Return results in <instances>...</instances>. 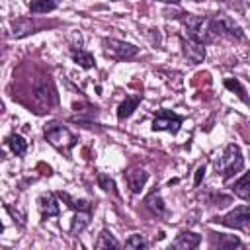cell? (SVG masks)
<instances>
[{"instance_id":"27","label":"cell","mask_w":250,"mask_h":250,"mask_svg":"<svg viewBox=\"0 0 250 250\" xmlns=\"http://www.w3.org/2000/svg\"><path fill=\"white\" fill-rule=\"evenodd\" d=\"M203 178H205V164H201V166L195 170V180H193V184H195V186H199Z\"/></svg>"},{"instance_id":"14","label":"cell","mask_w":250,"mask_h":250,"mask_svg":"<svg viewBox=\"0 0 250 250\" xmlns=\"http://www.w3.org/2000/svg\"><path fill=\"white\" fill-rule=\"evenodd\" d=\"M145 205H146L152 213H156V215H166V205H164V201H162V197H160V191H158V189H152V191L146 195Z\"/></svg>"},{"instance_id":"15","label":"cell","mask_w":250,"mask_h":250,"mask_svg":"<svg viewBox=\"0 0 250 250\" xmlns=\"http://www.w3.org/2000/svg\"><path fill=\"white\" fill-rule=\"evenodd\" d=\"M70 57H72V61L76 62V64H80L82 68H92L94 64H96V61H94V55L92 53H88V51H84V49H76V47H72V51H70Z\"/></svg>"},{"instance_id":"26","label":"cell","mask_w":250,"mask_h":250,"mask_svg":"<svg viewBox=\"0 0 250 250\" xmlns=\"http://www.w3.org/2000/svg\"><path fill=\"white\" fill-rule=\"evenodd\" d=\"M125 246L127 248H133V250H143V248H146V242H145V238L141 234H131L125 240Z\"/></svg>"},{"instance_id":"8","label":"cell","mask_w":250,"mask_h":250,"mask_svg":"<svg viewBox=\"0 0 250 250\" xmlns=\"http://www.w3.org/2000/svg\"><path fill=\"white\" fill-rule=\"evenodd\" d=\"M125 180H127V186L133 193H141V189L145 188V184L148 180V172L143 168H129L125 172Z\"/></svg>"},{"instance_id":"5","label":"cell","mask_w":250,"mask_h":250,"mask_svg":"<svg viewBox=\"0 0 250 250\" xmlns=\"http://www.w3.org/2000/svg\"><path fill=\"white\" fill-rule=\"evenodd\" d=\"M184 119L170 111V109H160L156 111L154 119H152V131H168V133H178L180 127H182Z\"/></svg>"},{"instance_id":"3","label":"cell","mask_w":250,"mask_h":250,"mask_svg":"<svg viewBox=\"0 0 250 250\" xmlns=\"http://www.w3.org/2000/svg\"><path fill=\"white\" fill-rule=\"evenodd\" d=\"M45 139L49 141V145H53L59 150H70L76 145L74 135L61 123H49L45 125Z\"/></svg>"},{"instance_id":"1","label":"cell","mask_w":250,"mask_h":250,"mask_svg":"<svg viewBox=\"0 0 250 250\" xmlns=\"http://www.w3.org/2000/svg\"><path fill=\"white\" fill-rule=\"evenodd\" d=\"M186 27H188V33H189V39L201 43V45H207L211 41L217 39L219 35V25L215 20L211 18H199V16H188L186 18Z\"/></svg>"},{"instance_id":"9","label":"cell","mask_w":250,"mask_h":250,"mask_svg":"<svg viewBox=\"0 0 250 250\" xmlns=\"http://www.w3.org/2000/svg\"><path fill=\"white\" fill-rule=\"evenodd\" d=\"M182 47H184V55L193 62V64H199L203 62L205 59V47L193 39H182Z\"/></svg>"},{"instance_id":"25","label":"cell","mask_w":250,"mask_h":250,"mask_svg":"<svg viewBox=\"0 0 250 250\" xmlns=\"http://www.w3.org/2000/svg\"><path fill=\"white\" fill-rule=\"evenodd\" d=\"M98 186H100L102 189H105V191H109V193L117 195V188H115V182H113V178H109L107 174H98Z\"/></svg>"},{"instance_id":"22","label":"cell","mask_w":250,"mask_h":250,"mask_svg":"<svg viewBox=\"0 0 250 250\" xmlns=\"http://www.w3.org/2000/svg\"><path fill=\"white\" fill-rule=\"evenodd\" d=\"M96 248L98 250H105V248H119V242L115 240V236L107 230H102L98 240H96Z\"/></svg>"},{"instance_id":"17","label":"cell","mask_w":250,"mask_h":250,"mask_svg":"<svg viewBox=\"0 0 250 250\" xmlns=\"http://www.w3.org/2000/svg\"><path fill=\"white\" fill-rule=\"evenodd\" d=\"M90 225V211H78L70 221V234H80Z\"/></svg>"},{"instance_id":"21","label":"cell","mask_w":250,"mask_h":250,"mask_svg":"<svg viewBox=\"0 0 250 250\" xmlns=\"http://www.w3.org/2000/svg\"><path fill=\"white\" fill-rule=\"evenodd\" d=\"M59 197H61L62 201H66V205L72 207V209H76V211H90V209H92V203H90V201H86V199H74V197H70L66 191H61Z\"/></svg>"},{"instance_id":"23","label":"cell","mask_w":250,"mask_h":250,"mask_svg":"<svg viewBox=\"0 0 250 250\" xmlns=\"http://www.w3.org/2000/svg\"><path fill=\"white\" fill-rule=\"evenodd\" d=\"M215 244H217L219 248L229 250V248H236V246H240L242 242H240V238L234 236V234H221L219 238H215Z\"/></svg>"},{"instance_id":"29","label":"cell","mask_w":250,"mask_h":250,"mask_svg":"<svg viewBox=\"0 0 250 250\" xmlns=\"http://www.w3.org/2000/svg\"><path fill=\"white\" fill-rule=\"evenodd\" d=\"M2 158H6V152H4L2 148H0V160H2Z\"/></svg>"},{"instance_id":"30","label":"cell","mask_w":250,"mask_h":250,"mask_svg":"<svg viewBox=\"0 0 250 250\" xmlns=\"http://www.w3.org/2000/svg\"><path fill=\"white\" fill-rule=\"evenodd\" d=\"M2 230H4V225H2V223H0V232H2Z\"/></svg>"},{"instance_id":"13","label":"cell","mask_w":250,"mask_h":250,"mask_svg":"<svg viewBox=\"0 0 250 250\" xmlns=\"http://www.w3.org/2000/svg\"><path fill=\"white\" fill-rule=\"evenodd\" d=\"M215 21H217V25H219V31H227L229 35H234V37H238V39L244 37L242 29H240V27L236 25V21H232L229 16H219Z\"/></svg>"},{"instance_id":"7","label":"cell","mask_w":250,"mask_h":250,"mask_svg":"<svg viewBox=\"0 0 250 250\" xmlns=\"http://www.w3.org/2000/svg\"><path fill=\"white\" fill-rule=\"evenodd\" d=\"M35 96H37V100H41L47 107H51V105H55L57 102H59V96H57V90H55V86H53V82L51 80H41L39 84H37V88H35Z\"/></svg>"},{"instance_id":"20","label":"cell","mask_w":250,"mask_h":250,"mask_svg":"<svg viewBox=\"0 0 250 250\" xmlns=\"http://www.w3.org/2000/svg\"><path fill=\"white\" fill-rule=\"evenodd\" d=\"M248 182H250L248 174H242V176H240V180H236V182H234V186H232L234 195H238V197H240V199H244V201H248V197H250Z\"/></svg>"},{"instance_id":"24","label":"cell","mask_w":250,"mask_h":250,"mask_svg":"<svg viewBox=\"0 0 250 250\" xmlns=\"http://www.w3.org/2000/svg\"><path fill=\"white\" fill-rule=\"evenodd\" d=\"M225 86H227V88H229L230 92H236V96H238V98H240V100H242L244 104H248L246 88H244V86H242V84H240V82H238L236 78H234V80H232V78H227V80H225Z\"/></svg>"},{"instance_id":"28","label":"cell","mask_w":250,"mask_h":250,"mask_svg":"<svg viewBox=\"0 0 250 250\" xmlns=\"http://www.w3.org/2000/svg\"><path fill=\"white\" fill-rule=\"evenodd\" d=\"M158 2H166V4H178L180 0H158Z\"/></svg>"},{"instance_id":"19","label":"cell","mask_w":250,"mask_h":250,"mask_svg":"<svg viewBox=\"0 0 250 250\" xmlns=\"http://www.w3.org/2000/svg\"><path fill=\"white\" fill-rule=\"evenodd\" d=\"M8 146L12 148V152H14L16 156H21V154H25V150H27V141H25L21 135L12 133V135L8 137Z\"/></svg>"},{"instance_id":"18","label":"cell","mask_w":250,"mask_h":250,"mask_svg":"<svg viewBox=\"0 0 250 250\" xmlns=\"http://www.w3.org/2000/svg\"><path fill=\"white\" fill-rule=\"evenodd\" d=\"M59 4H61V0H31L29 10L33 14H47V12H53Z\"/></svg>"},{"instance_id":"2","label":"cell","mask_w":250,"mask_h":250,"mask_svg":"<svg viewBox=\"0 0 250 250\" xmlns=\"http://www.w3.org/2000/svg\"><path fill=\"white\" fill-rule=\"evenodd\" d=\"M244 166V158H242V152L236 145H229L223 154L219 156V160L215 162V168H217V174H221L223 178H230L234 172L242 170Z\"/></svg>"},{"instance_id":"10","label":"cell","mask_w":250,"mask_h":250,"mask_svg":"<svg viewBox=\"0 0 250 250\" xmlns=\"http://www.w3.org/2000/svg\"><path fill=\"white\" fill-rule=\"evenodd\" d=\"M199 242H201V236H199L197 232L182 230V232L176 236V240L172 242V246L178 248V250H191V248L199 246Z\"/></svg>"},{"instance_id":"4","label":"cell","mask_w":250,"mask_h":250,"mask_svg":"<svg viewBox=\"0 0 250 250\" xmlns=\"http://www.w3.org/2000/svg\"><path fill=\"white\" fill-rule=\"evenodd\" d=\"M102 45H104L105 55L111 57V59H115V61H129V59H133L139 53V49L135 45L125 43V41H119V39H113V37H105L102 41Z\"/></svg>"},{"instance_id":"16","label":"cell","mask_w":250,"mask_h":250,"mask_svg":"<svg viewBox=\"0 0 250 250\" xmlns=\"http://www.w3.org/2000/svg\"><path fill=\"white\" fill-rule=\"evenodd\" d=\"M139 104H141V96H129V98H125V102L117 107V117H119V119L131 117Z\"/></svg>"},{"instance_id":"12","label":"cell","mask_w":250,"mask_h":250,"mask_svg":"<svg viewBox=\"0 0 250 250\" xmlns=\"http://www.w3.org/2000/svg\"><path fill=\"white\" fill-rule=\"evenodd\" d=\"M33 31H35V25L29 18H18L16 21H12V35L14 37H25Z\"/></svg>"},{"instance_id":"6","label":"cell","mask_w":250,"mask_h":250,"mask_svg":"<svg viewBox=\"0 0 250 250\" xmlns=\"http://www.w3.org/2000/svg\"><path fill=\"white\" fill-rule=\"evenodd\" d=\"M215 221H219L221 225L230 227V229H248V223H250V207L248 205H240V207L232 209L230 213H227L225 217L215 219Z\"/></svg>"},{"instance_id":"11","label":"cell","mask_w":250,"mask_h":250,"mask_svg":"<svg viewBox=\"0 0 250 250\" xmlns=\"http://www.w3.org/2000/svg\"><path fill=\"white\" fill-rule=\"evenodd\" d=\"M39 211H41V217L43 219H49V217H57L59 215V203H57V197L53 193H43L39 197Z\"/></svg>"}]
</instances>
